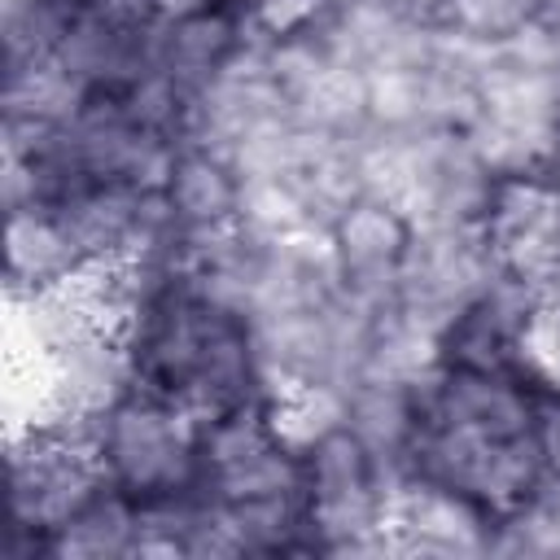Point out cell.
Masks as SVG:
<instances>
[{"instance_id": "1", "label": "cell", "mask_w": 560, "mask_h": 560, "mask_svg": "<svg viewBox=\"0 0 560 560\" xmlns=\"http://www.w3.org/2000/svg\"><path fill=\"white\" fill-rule=\"evenodd\" d=\"M201 424L158 389H131L96 424V459L131 499H158L201 481Z\"/></svg>"}, {"instance_id": "2", "label": "cell", "mask_w": 560, "mask_h": 560, "mask_svg": "<svg viewBox=\"0 0 560 560\" xmlns=\"http://www.w3.org/2000/svg\"><path fill=\"white\" fill-rule=\"evenodd\" d=\"M105 486L92 442L61 433H9V556H48V538Z\"/></svg>"}, {"instance_id": "3", "label": "cell", "mask_w": 560, "mask_h": 560, "mask_svg": "<svg viewBox=\"0 0 560 560\" xmlns=\"http://www.w3.org/2000/svg\"><path fill=\"white\" fill-rule=\"evenodd\" d=\"M503 276L481 223H411L398 267V311L429 332H446Z\"/></svg>"}, {"instance_id": "4", "label": "cell", "mask_w": 560, "mask_h": 560, "mask_svg": "<svg viewBox=\"0 0 560 560\" xmlns=\"http://www.w3.org/2000/svg\"><path fill=\"white\" fill-rule=\"evenodd\" d=\"M499 175L477 158L468 131H411V175L398 210L411 223H481Z\"/></svg>"}, {"instance_id": "5", "label": "cell", "mask_w": 560, "mask_h": 560, "mask_svg": "<svg viewBox=\"0 0 560 560\" xmlns=\"http://www.w3.org/2000/svg\"><path fill=\"white\" fill-rule=\"evenodd\" d=\"M499 267L534 289L560 284V184L529 171L503 175L494 184L490 210L481 219Z\"/></svg>"}, {"instance_id": "6", "label": "cell", "mask_w": 560, "mask_h": 560, "mask_svg": "<svg viewBox=\"0 0 560 560\" xmlns=\"http://www.w3.org/2000/svg\"><path fill=\"white\" fill-rule=\"evenodd\" d=\"M394 556H490L494 512L472 494L407 477L385 503Z\"/></svg>"}, {"instance_id": "7", "label": "cell", "mask_w": 560, "mask_h": 560, "mask_svg": "<svg viewBox=\"0 0 560 560\" xmlns=\"http://www.w3.org/2000/svg\"><path fill=\"white\" fill-rule=\"evenodd\" d=\"M88 267L57 219V210L31 206L4 214V293H39Z\"/></svg>"}, {"instance_id": "8", "label": "cell", "mask_w": 560, "mask_h": 560, "mask_svg": "<svg viewBox=\"0 0 560 560\" xmlns=\"http://www.w3.org/2000/svg\"><path fill=\"white\" fill-rule=\"evenodd\" d=\"M241 44H245V9L219 4L188 22H162V70L175 74L192 96L232 61Z\"/></svg>"}, {"instance_id": "9", "label": "cell", "mask_w": 560, "mask_h": 560, "mask_svg": "<svg viewBox=\"0 0 560 560\" xmlns=\"http://www.w3.org/2000/svg\"><path fill=\"white\" fill-rule=\"evenodd\" d=\"M140 534V499H131L122 486L105 477V486L48 538L52 560H114L131 556V542Z\"/></svg>"}, {"instance_id": "10", "label": "cell", "mask_w": 560, "mask_h": 560, "mask_svg": "<svg viewBox=\"0 0 560 560\" xmlns=\"http://www.w3.org/2000/svg\"><path fill=\"white\" fill-rule=\"evenodd\" d=\"M140 201L144 192L131 184H88L66 206H57V219L66 223L83 262H109L127 249Z\"/></svg>"}, {"instance_id": "11", "label": "cell", "mask_w": 560, "mask_h": 560, "mask_svg": "<svg viewBox=\"0 0 560 560\" xmlns=\"http://www.w3.org/2000/svg\"><path fill=\"white\" fill-rule=\"evenodd\" d=\"M346 429L376 459H407V446L420 429L416 389L398 381H354L346 389Z\"/></svg>"}, {"instance_id": "12", "label": "cell", "mask_w": 560, "mask_h": 560, "mask_svg": "<svg viewBox=\"0 0 560 560\" xmlns=\"http://www.w3.org/2000/svg\"><path fill=\"white\" fill-rule=\"evenodd\" d=\"M175 206V214L184 219V228H214L236 219L241 206V175L232 162L201 153V149H179L175 171L162 188Z\"/></svg>"}, {"instance_id": "13", "label": "cell", "mask_w": 560, "mask_h": 560, "mask_svg": "<svg viewBox=\"0 0 560 560\" xmlns=\"http://www.w3.org/2000/svg\"><path fill=\"white\" fill-rule=\"evenodd\" d=\"M262 416L280 446L306 455L311 446H319L328 433L346 424V389L324 381H293L262 398Z\"/></svg>"}, {"instance_id": "14", "label": "cell", "mask_w": 560, "mask_h": 560, "mask_svg": "<svg viewBox=\"0 0 560 560\" xmlns=\"http://www.w3.org/2000/svg\"><path fill=\"white\" fill-rule=\"evenodd\" d=\"M88 88L61 70L57 61H35L22 70H4V88H0V105L4 118H22V122H48V127H66L79 118V109L88 105Z\"/></svg>"}, {"instance_id": "15", "label": "cell", "mask_w": 560, "mask_h": 560, "mask_svg": "<svg viewBox=\"0 0 560 560\" xmlns=\"http://www.w3.org/2000/svg\"><path fill=\"white\" fill-rule=\"evenodd\" d=\"M74 13H79V0H0L4 70L52 61Z\"/></svg>"}, {"instance_id": "16", "label": "cell", "mask_w": 560, "mask_h": 560, "mask_svg": "<svg viewBox=\"0 0 560 560\" xmlns=\"http://www.w3.org/2000/svg\"><path fill=\"white\" fill-rule=\"evenodd\" d=\"M236 219L245 228H254L258 236H293L302 228H315L311 223V210L298 192V184L280 171V175H241V206H236Z\"/></svg>"}, {"instance_id": "17", "label": "cell", "mask_w": 560, "mask_h": 560, "mask_svg": "<svg viewBox=\"0 0 560 560\" xmlns=\"http://www.w3.org/2000/svg\"><path fill=\"white\" fill-rule=\"evenodd\" d=\"M516 368L538 389H560V284L538 298L516 341Z\"/></svg>"}, {"instance_id": "18", "label": "cell", "mask_w": 560, "mask_h": 560, "mask_svg": "<svg viewBox=\"0 0 560 560\" xmlns=\"http://www.w3.org/2000/svg\"><path fill=\"white\" fill-rule=\"evenodd\" d=\"M538 4L542 0H451L446 26L481 44H503L508 35H516L525 22L538 18Z\"/></svg>"}, {"instance_id": "19", "label": "cell", "mask_w": 560, "mask_h": 560, "mask_svg": "<svg viewBox=\"0 0 560 560\" xmlns=\"http://www.w3.org/2000/svg\"><path fill=\"white\" fill-rule=\"evenodd\" d=\"M245 18L262 39H289L311 31L324 18V4L319 0H249Z\"/></svg>"}, {"instance_id": "20", "label": "cell", "mask_w": 560, "mask_h": 560, "mask_svg": "<svg viewBox=\"0 0 560 560\" xmlns=\"http://www.w3.org/2000/svg\"><path fill=\"white\" fill-rule=\"evenodd\" d=\"M534 442H538V451H542L547 472H556V477H560V389H538Z\"/></svg>"}, {"instance_id": "21", "label": "cell", "mask_w": 560, "mask_h": 560, "mask_svg": "<svg viewBox=\"0 0 560 560\" xmlns=\"http://www.w3.org/2000/svg\"><path fill=\"white\" fill-rule=\"evenodd\" d=\"M144 9L158 22H188V18H201V13L219 9V0H144Z\"/></svg>"}, {"instance_id": "22", "label": "cell", "mask_w": 560, "mask_h": 560, "mask_svg": "<svg viewBox=\"0 0 560 560\" xmlns=\"http://www.w3.org/2000/svg\"><path fill=\"white\" fill-rule=\"evenodd\" d=\"M538 175H547V179H556V184H560V127H556V136H551V149H547V158H542Z\"/></svg>"}, {"instance_id": "23", "label": "cell", "mask_w": 560, "mask_h": 560, "mask_svg": "<svg viewBox=\"0 0 560 560\" xmlns=\"http://www.w3.org/2000/svg\"><path fill=\"white\" fill-rule=\"evenodd\" d=\"M241 4H249V0H241Z\"/></svg>"}]
</instances>
